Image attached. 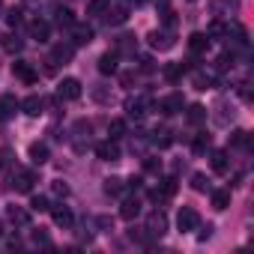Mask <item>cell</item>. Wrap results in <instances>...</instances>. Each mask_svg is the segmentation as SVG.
<instances>
[{
  "label": "cell",
  "mask_w": 254,
  "mask_h": 254,
  "mask_svg": "<svg viewBox=\"0 0 254 254\" xmlns=\"http://www.w3.org/2000/svg\"><path fill=\"white\" fill-rule=\"evenodd\" d=\"M203 120H206V108H203V105H191V108H189V123L197 126V123H203Z\"/></svg>",
  "instance_id": "obj_29"
},
{
  "label": "cell",
  "mask_w": 254,
  "mask_h": 254,
  "mask_svg": "<svg viewBox=\"0 0 254 254\" xmlns=\"http://www.w3.org/2000/svg\"><path fill=\"white\" fill-rule=\"evenodd\" d=\"M153 141H156V147H171V144H174V138H171V132H168V129L156 132V138H153Z\"/></svg>",
  "instance_id": "obj_34"
},
{
  "label": "cell",
  "mask_w": 254,
  "mask_h": 254,
  "mask_svg": "<svg viewBox=\"0 0 254 254\" xmlns=\"http://www.w3.org/2000/svg\"><path fill=\"white\" fill-rule=\"evenodd\" d=\"M147 39H150V48H156V51L174 48V33H168V30H153Z\"/></svg>",
  "instance_id": "obj_7"
},
{
  "label": "cell",
  "mask_w": 254,
  "mask_h": 254,
  "mask_svg": "<svg viewBox=\"0 0 254 254\" xmlns=\"http://www.w3.org/2000/svg\"><path fill=\"white\" fill-rule=\"evenodd\" d=\"M212 206H215V209H227V206H230V191H227V189L212 191Z\"/></svg>",
  "instance_id": "obj_24"
},
{
  "label": "cell",
  "mask_w": 254,
  "mask_h": 254,
  "mask_svg": "<svg viewBox=\"0 0 254 254\" xmlns=\"http://www.w3.org/2000/svg\"><path fill=\"white\" fill-rule=\"evenodd\" d=\"M30 162H33V165H45V162H48V147L39 144V141L30 144Z\"/></svg>",
  "instance_id": "obj_21"
},
{
  "label": "cell",
  "mask_w": 254,
  "mask_h": 254,
  "mask_svg": "<svg viewBox=\"0 0 254 254\" xmlns=\"http://www.w3.org/2000/svg\"><path fill=\"white\" fill-rule=\"evenodd\" d=\"M108 3H111V0H90V3H87V15H102Z\"/></svg>",
  "instance_id": "obj_31"
},
{
  "label": "cell",
  "mask_w": 254,
  "mask_h": 254,
  "mask_svg": "<svg viewBox=\"0 0 254 254\" xmlns=\"http://www.w3.org/2000/svg\"><path fill=\"white\" fill-rule=\"evenodd\" d=\"M75 57V45L72 42H57L51 51V63H69Z\"/></svg>",
  "instance_id": "obj_8"
},
{
  "label": "cell",
  "mask_w": 254,
  "mask_h": 254,
  "mask_svg": "<svg viewBox=\"0 0 254 254\" xmlns=\"http://www.w3.org/2000/svg\"><path fill=\"white\" fill-rule=\"evenodd\" d=\"M9 221H15V224H27L30 221V212L27 209H21V206H9Z\"/></svg>",
  "instance_id": "obj_27"
},
{
  "label": "cell",
  "mask_w": 254,
  "mask_h": 254,
  "mask_svg": "<svg viewBox=\"0 0 254 254\" xmlns=\"http://www.w3.org/2000/svg\"><path fill=\"white\" fill-rule=\"evenodd\" d=\"M102 15H105L108 24H126V18H129V6H126V3H108Z\"/></svg>",
  "instance_id": "obj_4"
},
{
  "label": "cell",
  "mask_w": 254,
  "mask_h": 254,
  "mask_svg": "<svg viewBox=\"0 0 254 254\" xmlns=\"http://www.w3.org/2000/svg\"><path fill=\"white\" fill-rule=\"evenodd\" d=\"M21 48H24V42H21L18 36H12V33L3 36V51H6V54H18Z\"/></svg>",
  "instance_id": "obj_26"
},
{
  "label": "cell",
  "mask_w": 254,
  "mask_h": 254,
  "mask_svg": "<svg viewBox=\"0 0 254 254\" xmlns=\"http://www.w3.org/2000/svg\"><path fill=\"white\" fill-rule=\"evenodd\" d=\"M12 72H15V78H21L24 84H36V78H39L36 69H33L30 63H24V60H15V63H12Z\"/></svg>",
  "instance_id": "obj_9"
},
{
  "label": "cell",
  "mask_w": 254,
  "mask_h": 254,
  "mask_svg": "<svg viewBox=\"0 0 254 254\" xmlns=\"http://www.w3.org/2000/svg\"><path fill=\"white\" fill-rule=\"evenodd\" d=\"M209 84H212V78H206V75H197V78H194V87H197V90H206Z\"/></svg>",
  "instance_id": "obj_40"
},
{
  "label": "cell",
  "mask_w": 254,
  "mask_h": 254,
  "mask_svg": "<svg viewBox=\"0 0 254 254\" xmlns=\"http://www.w3.org/2000/svg\"><path fill=\"white\" fill-rule=\"evenodd\" d=\"M221 33H227V27H224L221 21H212V24H209V33H206V36H221Z\"/></svg>",
  "instance_id": "obj_38"
},
{
  "label": "cell",
  "mask_w": 254,
  "mask_h": 254,
  "mask_svg": "<svg viewBox=\"0 0 254 254\" xmlns=\"http://www.w3.org/2000/svg\"><path fill=\"white\" fill-rule=\"evenodd\" d=\"M183 72H186V66H183V63H171V66H165V78H168V81H180V78H183Z\"/></svg>",
  "instance_id": "obj_28"
},
{
  "label": "cell",
  "mask_w": 254,
  "mask_h": 254,
  "mask_svg": "<svg viewBox=\"0 0 254 254\" xmlns=\"http://www.w3.org/2000/svg\"><path fill=\"white\" fill-rule=\"evenodd\" d=\"M165 230H168V215H165L162 209L150 212V218H147V233H150V236H162Z\"/></svg>",
  "instance_id": "obj_5"
},
{
  "label": "cell",
  "mask_w": 254,
  "mask_h": 254,
  "mask_svg": "<svg viewBox=\"0 0 254 254\" xmlns=\"http://www.w3.org/2000/svg\"><path fill=\"white\" fill-rule=\"evenodd\" d=\"M108 135H111V141L123 138V135H126V120H111V123H108Z\"/></svg>",
  "instance_id": "obj_25"
},
{
  "label": "cell",
  "mask_w": 254,
  "mask_h": 254,
  "mask_svg": "<svg viewBox=\"0 0 254 254\" xmlns=\"http://www.w3.org/2000/svg\"><path fill=\"white\" fill-rule=\"evenodd\" d=\"M126 111H129V117H135V120H141V117L147 114V99H132L129 105H126Z\"/></svg>",
  "instance_id": "obj_22"
},
{
  "label": "cell",
  "mask_w": 254,
  "mask_h": 254,
  "mask_svg": "<svg viewBox=\"0 0 254 254\" xmlns=\"http://www.w3.org/2000/svg\"><path fill=\"white\" fill-rule=\"evenodd\" d=\"M206 48H209V36L206 33H191L189 36V51L191 54H206Z\"/></svg>",
  "instance_id": "obj_13"
},
{
  "label": "cell",
  "mask_w": 254,
  "mask_h": 254,
  "mask_svg": "<svg viewBox=\"0 0 254 254\" xmlns=\"http://www.w3.org/2000/svg\"><path fill=\"white\" fill-rule=\"evenodd\" d=\"M93 36H96V30L90 24H78V21L72 24V45H90Z\"/></svg>",
  "instance_id": "obj_6"
},
{
  "label": "cell",
  "mask_w": 254,
  "mask_h": 254,
  "mask_svg": "<svg viewBox=\"0 0 254 254\" xmlns=\"http://www.w3.org/2000/svg\"><path fill=\"white\" fill-rule=\"evenodd\" d=\"M42 105H45V102H42V96H27L18 108H21L27 117H39V114H42Z\"/></svg>",
  "instance_id": "obj_14"
},
{
  "label": "cell",
  "mask_w": 254,
  "mask_h": 254,
  "mask_svg": "<svg viewBox=\"0 0 254 254\" xmlns=\"http://www.w3.org/2000/svg\"><path fill=\"white\" fill-rule=\"evenodd\" d=\"M18 99L12 96V93H6V96H0V117H12L15 111H18Z\"/></svg>",
  "instance_id": "obj_18"
},
{
  "label": "cell",
  "mask_w": 254,
  "mask_h": 254,
  "mask_svg": "<svg viewBox=\"0 0 254 254\" xmlns=\"http://www.w3.org/2000/svg\"><path fill=\"white\" fill-rule=\"evenodd\" d=\"M0 9H3V3H0Z\"/></svg>",
  "instance_id": "obj_43"
},
{
  "label": "cell",
  "mask_w": 254,
  "mask_h": 254,
  "mask_svg": "<svg viewBox=\"0 0 254 254\" xmlns=\"http://www.w3.org/2000/svg\"><path fill=\"white\" fill-rule=\"evenodd\" d=\"M48 33H51V27H48V21H42V18H36V21H30V36H33L36 42H48Z\"/></svg>",
  "instance_id": "obj_15"
},
{
  "label": "cell",
  "mask_w": 254,
  "mask_h": 254,
  "mask_svg": "<svg viewBox=\"0 0 254 254\" xmlns=\"http://www.w3.org/2000/svg\"><path fill=\"white\" fill-rule=\"evenodd\" d=\"M123 189H126V186H123L120 177H108V180H105V194H120Z\"/></svg>",
  "instance_id": "obj_30"
},
{
  "label": "cell",
  "mask_w": 254,
  "mask_h": 254,
  "mask_svg": "<svg viewBox=\"0 0 254 254\" xmlns=\"http://www.w3.org/2000/svg\"><path fill=\"white\" fill-rule=\"evenodd\" d=\"M177 227H180V233H191V230H197V227H200V215H197V209H194V206H183L180 215H177Z\"/></svg>",
  "instance_id": "obj_1"
},
{
  "label": "cell",
  "mask_w": 254,
  "mask_h": 254,
  "mask_svg": "<svg viewBox=\"0 0 254 254\" xmlns=\"http://www.w3.org/2000/svg\"><path fill=\"white\" fill-rule=\"evenodd\" d=\"M159 111H162L165 117H171V114L183 111V96H180V93H171V96H165V99L159 102Z\"/></svg>",
  "instance_id": "obj_10"
},
{
  "label": "cell",
  "mask_w": 254,
  "mask_h": 254,
  "mask_svg": "<svg viewBox=\"0 0 254 254\" xmlns=\"http://www.w3.org/2000/svg\"><path fill=\"white\" fill-rule=\"evenodd\" d=\"M191 189H194V191H206V189H209L206 177H203V174H194V177H191Z\"/></svg>",
  "instance_id": "obj_36"
},
{
  "label": "cell",
  "mask_w": 254,
  "mask_h": 254,
  "mask_svg": "<svg viewBox=\"0 0 254 254\" xmlns=\"http://www.w3.org/2000/svg\"><path fill=\"white\" fill-rule=\"evenodd\" d=\"M159 168H162V165H159L156 159H147V162H144V171H150V174H153V171H159Z\"/></svg>",
  "instance_id": "obj_41"
},
{
  "label": "cell",
  "mask_w": 254,
  "mask_h": 254,
  "mask_svg": "<svg viewBox=\"0 0 254 254\" xmlns=\"http://www.w3.org/2000/svg\"><path fill=\"white\" fill-rule=\"evenodd\" d=\"M191 147H194V153H203V150H206V147H209V135H197V138H194V144H191Z\"/></svg>",
  "instance_id": "obj_37"
},
{
  "label": "cell",
  "mask_w": 254,
  "mask_h": 254,
  "mask_svg": "<svg viewBox=\"0 0 254 254\" xmlns=\"http://www.w3.org/2000/svg\"><path fill=\"white\" fill-rule=\"evenodd\" d=\"M57 96H60V99H66V102L81 99V81H78V78H63V81H60V87H57Z\"/></svg>",
  "instance_id": "obj_2"
},
{
  "label": "cell",
  "mask_w": 254,
  "mask_h": 254,
  "mask_svg": "<svg viewBox=\"0 0 254 254\" xmlns=\"http://www.w3.org/2000/svg\"><path fill=\"white\" fill-rule=\"evenodd\" d=\"M54 194L66 197V194H69V186H63V183H54Z\"/></svg>",
  "instance_id": "obj_42"
},
{
  "label": "cell",
  "mask_w": 254,
  "mask_h": 254,
  "mask_svg": "<svg viewBox=\"0 0 254 254\" xmlns=\"http://www.w3.org/2000/svg\"><path fill=\"white\" fill-rule=\"evenodd\" d=\"M99 72L102 75H114L117 72V51H108L99 57Z\"/></svg>",
  "instance_id": "obj_19"
},
{
  "label": "cell",
  "mask_w": 254,
  "mask_h": 254,
  "mask_svg": "<svg viewBox=\"0 0 254 254\" xmlns=\"http://www.w3.org/2000/svg\"><path fill=\"white\" fill-rule=\"evenodd\" d=\"M209 165H212L215 174H227V153H224V150H212Z\"/></svg>",
  "instance_id": "obj_20"
},
{
  "label": "cell",
  "mask_w": 254,
  "mask_h": 254,
  "mask_svg": "<svg viewBox=\"0 0 254 254\" xmlns=\"http://www.w3.org/2000/svg\"><path fill=\"white\" fill-rule=\"evenodd\" d=\"M141 215V200L135 197V200H126L123 206H120V218H126V221H132V218H138Z\"/></svg>",
  "instance_id": "obj_17"
},
{
  "label": "cell",
  "mask_w": 254,
  "mask_h": 254,
  "mask_svg": "<svg viewBox=\"0 0 254 254\" xmlns=\"http://www.w3.org/2000/svg\"><path fill=\"white\" fill-rule=\"evenodd\" d=\"M215 66H218V69H227V66H233V54H221Z\"/></svg>",
  "instance_id": "obj_39"
},
{
  "label": "cell",
  "mask_w": 254,
  "mask_h": 254,
  "mask_svg": "<svg viewBox=\"0 0 254 254\" xmlns=\"http://www.w3.org/2000/svg\"><path fill=\"white\" fill-rule=\"evenodd\" d=\"M6 21H9V27H18V24L24 21V12H21V9H9V12H6Z\"/></svg>",
  "instance_id": "obj_35"
},
{
  "label": "cell",
  "mask_w": 254,
  "mask_h": 254,
  "mask_svg": "<svg viewBox=\"0 0 254 254\" xmlns=\"http://www.w3.org/2000/svg\"><path fill=\"white\" fill-rule=\"evenodd\" d=\"M33 183H36V174L33 171H21L12 186H15V191H33Z\"/></svg>",
  "instance_id": "obj_16"
},
{
  "label": "cell",
  "mask_w": 254,
  "mask_h": 254,
  "mask_svg": "<svg viewBox=\"0 0 254 254\" xmlns=\"http://www.w3.org/2000/svg\"><path fill=\"white\" fill-rule=\"evenodd\" d=\"M96 156H99L102 162H120V147H117L114 141H102V144L96 147Z\"/></svg>",
  "instance_id": "obj_11"
},
{
  "label": "cell",
  "mask_w": 254,
  "mask_h": 254,
  "mask_svg": "<svg viewBox=\"0 0 254 254\" xmlns=\"http://www.w3.org/2000/svg\"><path fill=\"white\" fill-rule=\"evenodd\" d=\"M230 144H233V147H248V144H251V138H248V132L236 129V132L230 135Z\"/></svg>",
  "instance_id": "obj_32"
},
{
  "label": "cell",
  "mask_w": 254,
  "mask_h": 254,
  "mask_svg": "<svg viewBox=\"0 0 254 254\" xmlns=\"http://www.w3.org/2000/svg\"><path fill=\"white\" fill-rule=\"evenodd\" d=\"M30 209H33V212H48V209H51V206H48V197H45V194H36V197L30 200Z\"/></svg>",
  "instance_id": "obj_33"
},
{
  "label": "cell",
  "mask_w": 254,
  "mask_h": 254,
  "mask_svg": "<svg viewBox=\"0 0 254 254\" xmlns=\"http://www.w3.org/2000/svg\"><path fill=\"white\" fill-rule=\"evenodd\" d=\"M174 194H177V180H174V177H165V180H162V186L150 191V197H153L156 203H165V200H171Z\"/></svg>",
  "instance_id": "obj_3"
},
{
  "label": "cell",
  "mask_w": 254,
  "mask_h": 254,
  "mask_svg": "<svg viewBox=\"0 0 254 254\" xmlns=\"http://www.w3.org/2000/svg\"><path fill=\"white\" fill-rule=\"evenodd\" d=\"M51 215H54V224L57 227H72L75 224V215H72V209L69 206H51Z\"/></svg>",
  "instance_id": "obj_12"
},
{
  "label": "cell",
  "mask_w": 254,
  "mask_h": 254,
  "mask_svg": "<svg viewBox=\"0 0 254 254\" xmlns=\"http://www.w3.org/2000/svg\"><path fill=\"white\" fill-rule=\"evenodd\" d=\"M54 15H57V24H60V27H72V24H75V12H72L69 6H60Z\"/></svg>",
  "instance_id": "obj_23"
}]
</instances>
